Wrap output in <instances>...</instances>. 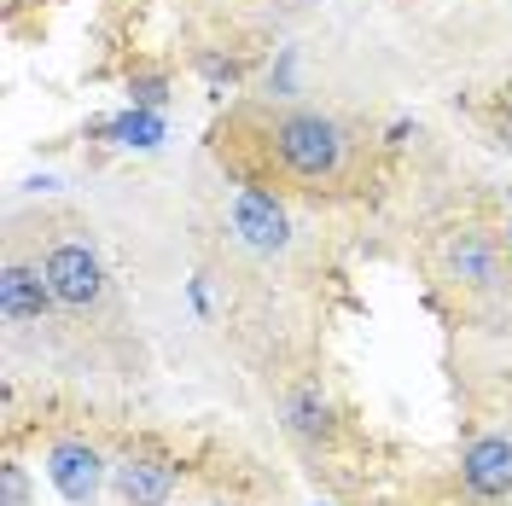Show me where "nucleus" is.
Listing matches in <instances>:
<instances>
[{
  "mask_svg": "<svg viewBox=\"0 0 512 506\" xmlns=\"http://www.w3.org/2000/svg\"><path fill=\"white\" fill-rule=\"evenodd\" d=\"M268 146H274V158L286 163L291 181H309V187L338 181L344 163H350V134L332 117H320V111H280L268 123Z\"/></svg>",
  "mask_w": 512,
  "mask_h": 506,
  "instance_id": "1",
  "label": "nucleus"
},
{
  "mask_svg": "<svg viewBox=\"0 0 512 506\" xmlns=\"http://www.w3.org/2000/svg\"><path fill=\"white\" fill-rule=\"evenodd\" d=\"M47 285H53V303L70 309V315H88L99 309V297H105V268H99V256L82 245V239H64L47 251Z\"/></svg>",
  "mask_w": 512,
  "mask_h": 506,
  "instance_id": "2",
  "label": "nucleus"
},
{
  "mask_svg": "<svg viewBox=\"0 0 512 506\" xmlns=\"http://www.w3.org/2000/svg\"><path fill=\"white\" fill-rule=\"evenodd\" d=\"M227 222H233V239H239L245 251H256V256H274V251H286V245H291V216H286V204H280L274 192H262V187L233 192V204H227Z\"/></svg>",
  "mask_w": 512,
  "mask_h": 506,
  "instance_id": "3",
  "label": "nucleus"
},
{
  "mask_svg": "<svg viewBox=\"0 0 512 506\" xmlns=\"http://www.w3.org/2000/svg\"><path fill=\"white\" fill-rule=\"evenodd\" d=\"M47 477H53V489H59L70 506H94L99 483H105V460H99V448L64 437V443L47 448Z\"/></svg>",
  "mask_w": 512,
  "mask_h": 506,
  "instance_id": "4",
  "label": "nucleus"
},
{
  "mask_svg": "<svg viewBox=\"0 0 512 506\" xmlns=\"http://www.w3.org/2000/svg\"><path fill=\"white\" fill-rule=\"evenodd\" d=\"M443 268L454 285H472V291H489V285H501V251H495V239L483 233V227H460V233H448L443 239Z\"/></svg>",
  "mask_w": 512,
  "mask_h": 506,
  "instance_id": "5",
  "label": "nucleus"
},
{
  "mask_svg": "<svg viewBox=\"0 0 512 506\" xmlns=\"http://www.w3.org/2000/svg\"><path fill=\"white\" fill-rule=\"evenodd\" d=\"M111 483H117L123 506H169L181 472H175L169 460H152V454H128V460L111 466Z\"/></svg>",
  "mask_w": 512,
  "mask_h": 506,
  "instance_id": "6",
  "label": "nucleus"
},
{
  "mask_svg": "<svg viewBox=\"0 0 512 506\" xmlns=\"http://www.w3.org/2000/svg\"><path fill=\"white\" fill-rule=\"evenodd\" d=\"M460 477L478 501H501L512 495V437H478L460 454Z\"/></svg>",
  "mask_w": 512,
  "mask_h": 506,
  "instance_id": "7",
  "label": "nucleus"
},
{
  "mask_svg": "<svg viewBox=\"0 0 512 506\" xmlns=\"http://www.w3.org/2000/svg\"><path fill=\"white\" fill-rule=\"evenodd\" d=\"M53 303V285H47V268H30V262H12L0 274V315L12 320H41V309Z\"/></svg>",
  "mask_w": 512,
  "mask_h": 506,
  "instance_id": "8",
  "label": "nucleus"
},
{
  "mask_svg": "<svg viewBox=\"0 0 512 506\" xmlns=\"http://www.w3.org/2000/svg\"><path fill=\"white\" fill-rule=\"evenodd\" d=\"M286 425L297 437H309V443H326L332 431H338V419H332V402L320 396V384H303L297 396L286 402Z\"/></svg>",
  "mask_w": 512,
  "mask_h": 506,
  "instance_id": "9",
  "label": "nucleus"
},
{
  "mask_svg": "<svg viewBox=\"0 0 512 506\" xmlns=\"http://www.w3.org/2000/svg\"><path fill=\"white\" fill-rule=\"evenodd\" d=\"M99 134H111L117 146H134V152H152V146L163 140V117L146 111V105H134V111H123V117L99 123Z\"/></svg>",
  "mask_w": 512,
  "mask_h": 506,
  "instance_id": "10",
  "label": "nucleus"
},
{
  "mask_svg": "<svg viewBox=\"0 0 512 506\" xmlns=\"http://www.w3.org/2000/svg\"><path fill=\"white\" fill-rule=\"evenodd\" d=\"M128 99L146 105V111H158L163 105V76H134V82H128Z\"/></svg>",
  "mask_w": 512,
  "mask_h": 506,
  "instance_id": "11",
  "label": "nucleus"
},
{
  "mask_svg": "<svg viewBox=\"0 0 512 506\" xmlns=\"http://www.w3.org/2000/svg\"><path fill=\"white\" fill-rule=\"evenodd\" d=\"M0 495H6V506H24V472L18 466H0Z\"/></svg>",
  "mask_w": 512,
  "mask_h": 506,
  "instance_id": "12",
  "label": "nucleus"
},
{
  "mask_svg": "<svg viewBox=\"0 0 512 506\" xmlns=\"http://www.w3.org/2000/svg\"><path fill=\"white\" fill-rule=\"evenodd\" d=\"M204 76H210V82H233L239 70H233V64H222V59H204Z\"/></svg>",
  "mask_w": 512,
  "mask_h": 506,
  "instance_id": "13",
  "label": "nucleus"
}]
</instances>
